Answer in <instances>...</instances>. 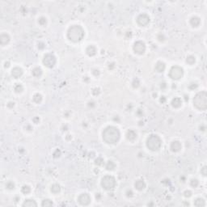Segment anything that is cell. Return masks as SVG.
Segmentation results:
<instances>
[{"label":"cell","instance_id":"6da1fadb","mask_svg":"<svg viewBox=\"0 0 207 207\" xmlns=\"http://www.w3.org/2000/svg\"><path fill=\"white\" fill-rule=\"evenodd\" d=\"M103 140L108 144H116L120 138V133L117 127L108 126L104 129L102 133Z\"/></svg>","mask_w":207,"mask_h":207},{"label":"cell","instance_id":"7a4b0ae2","mask_svg":"<svg viewBox=\"0 0 207 207\" xmlns=\"http://www.w3.org/2000/svg\"><path fill=\"white\" fill-rule=\"evenodd\" d=\"M85 33L80 25H72L67 31V38L72 42H79L83 39Z\"/></svg>","mask_w":207,"mask_h":207},{"label":"cell","instance_id":"3957f363","mask_svg":"<svg viewBox=\"0 0 207 207\" xmlns=\"http://www.w3.org/2000/svg\"><path fill=\"white\" fill-rule=\"evenodd\" d=\"M193 105L199 110L207 108V93L205 91L197 93L193 98Z\"/></svg>","mask_w":207,"mask_h":207},{"label":"cell","instance_id":"277c9868","mask_svg":"<svg viewBox=\"0 0 207 207\" xmlns=\"http://www.w3.org/2000/svg\"><path fill=\"white\" fill-rule=\"evenodd\" d=\"M147 147L151 151H159L162 147V140L157 134H151L147 139Z\"/></svg>","mask_w":207,"mask_h":207},{"label":"cell","instance_id":"5b68a950","mask_svg":"<svg viewBox=\"0 0 207 207\" xmlns=\"http://www.w3.org/2000/svg\"><path fill=\"white\" fill-rule=\"evenodd\" d=\"M116 185V180L113 176L110 175H107V176H104L101 180V186L103 187L105 190H111L115 188Z\"/></svg>","mask_w":207,"mask_h":207},{"label":"cell","instance_id":"8992f818","mask_svg":"<svg viewBox=\"0 0 207 207\" xmlns=\"http://www.w3.org/2000/svg\"><path fill=\"white\" fill-rule=\"evenodd\" d=\"M184 75V70L183 68L178 66H174L170 69L169 71V77L173 80H179Z\"/></svg>","mask_w":207,"mask_h":207},{"label":"cell","instance_id":"52a82bcc","mask_svg":"<svg viewBox=\"0 0 207 207\" xmlns=\"http://www.w3.org/2000/svg\"><path fill=\"white\" fill-rule=\"evenodd\" d=\"M43 64L48 68H53L57 62L56 57L53 53H47L44 56L43 58Z\"/></svg>","mask_w":207,"mask_h":207},{"label":"cell","instance_id":"ba28073f","mask_svg":"<svg viewBox=\"0 0 207 207\" xmlns=\"http://www.w3.org/2000/svg\"><path fill=\"white\" fill-rule=\"evenodd\" d=\"M151 21L150 16L146 13H142L137 17V23L141 27H145L148 25V24Z\"/></svg>","mask_w":207,"mask_h":207},{"label":"cell","instance_id":"9c48e42d","mask_svg":"<svg viewBox=\"0 0 207 207\" xmlns=\"http://www.w3.org/2000/svg\"><path fill=\"white\" fill-rule=\"evenodd\" d=\"M133 49H134V53H136L137 54H139V55L143 54L146 51L145 43L142 41V40H138V41H136L134 44Z\"/></svg>","mask_w":207,"mask_h":207},{"label":"cell","instance_id":"30bf717a","mask_svg":"<svg viewBox=\"0 0 207 207\" xmlns=\"http://www.w3.org/2000/svg\"><path fill=\"white\" fill-rule=\"evenodd\" d=\"M92 198H91L90 195L88 193H82L78 197V201L79 204H81L82 206H87L91 203Z\"/></svg>","mask_w":207,"mask_h":207},{"label":"cell","instance_id":"8fae6325","mask_svg":"<svg viewBox=\"0 0 207 207\" xmlns=\"http://www.w3.org/2000/svg\"><path fill=\"white\" fill-rule=\"evenodd\" d=\"M181 148H182L181 143L180 142H179V141H177V140H175L173 142H172L171 145H170V149H171V151L172 152H175V153L179 152L181 150Z\"/></svg>","mask_w":207,"mask_h":207},{"label":"cell","instance_id":"7c38bea8","mask_svg":"<svg viewBox=\"0 0 207 207\" xmlns=\"http://www.w3.org/2000/svg\"><path fill=\"white\" fill-rule=\"evenodd\" d=\"M10 40L11 37L7 33H2L1 36H0V44L3 45V46L7 45L9 41H10Z\"/></svg>","mask_w":207,"mask_h":207},{"label":"cell","instance_id":"4fadbf2b","mask_svg":"<svg viewBox=\"0 0 207 207\" xmlns=\"http://www.w3.org/2000/svg\"><path fill=\"white\" fill-rule=\"evenodd\" d=\"M22 74H23V70L20 67H15L11 70V75L15 79L20 78V77L22 76Z\"/></svg>","mask_w":207,"mask_h":207},{"label":"cell","instance_id":"5bb4252c","mask_svg":"<svg viewBox=\"0 0 207 207\" xmlns=\"http://www.w3.org/2000/svg\"><path fill=\"white\" fill-rule=\"evenodd\" d=\"M189 24L193 28H197L201 24V19L197 16H193L189 20Z\"/></svg>","mask_w":207,"mask_h":207},{"label":"cell","instance_id":"9a60e30c","mask_svg":"<svg viewBox=\"0 0 207 207\" xmlns=\"http://www.w3.org/2000/svg\"><path fill=\"white\" fill-rule=\"evenodd\" d=\"M96 52H97L96 48H95L94 45H89V46H87V49H86V53H87L89 57L95 56V54H96Z\"/></svg>","mask_w":207,"mask_h":207},{"label":"cell","instance_id":"2e32d148","mask_svg":"<svg viewBox=\"0 0 207 207\" xmlns=\"http://www.w3.org/2000/svg\"><path fill=\"white\" fill-rule=\"evenodd\" d=\"M134 187L136 189L142 191L146 188V183L143 180H138L135 181L134 183Z\"/></svg>","mask_w":207,"mask_h":207},{"label":"cell","instance_id":"e0dca14e","mask_svg":"<svg viewBox=\"0 0 207 207\" xmlns=\"http://www.w3.org/2000/svg\"><path fill=\"white\" fill-rule=\"evenodd\" d=\"M126 138L129 141H134L137 138V133L133 129H129L126 133Z\"/></svg>","mask_w":207,"mask_h":207},{"label":"cell","instance_id":"ac0fdd59","mask_svg":"<svg viewBox=\"0 0 207 207\" xmlns=\"http://www.w3.org/2000/svg\"><path fill=\"white\" fill-rule=\"evenodd\" d=\"M154 69L157 72L159 73H163L166 69V65L164 62H158L156 63L155 67H154Z\"/></svg>","mask_w":207,"mask_h":207},{"label":"cell","instance_id":"d6986e66","mask_svg":"<svg viewBox=\"0 0 207 207\" xmlns=\"http://www.w3.org/2000/svg\"><path fill=\"white\" fill-rule=\"evenodd\" d=\"M182 105V100L180 97H175L172 100V106L175 108H178Z\"/></svg>","mask_w":207,"mask_h":207},{"label":"cell","instance_id":"ffe728a7","mask_svg":"<svg viewBox=\"0 0 207 207\" xmlns=\"http://www.w3.org/2000/svg\"><path fill=\"white\" fill-rule=\"evenodd\" d=\"M23 206H26V207H33V206H36L37 204L36 202L33 199H27L24 201V202L22 205Z\"/></svg>","mask_w":207,"mask_h":207},{"label":"cell","instance_id":"44dd1931","mask_svg":"<svg viewBox=\"0 0 207 207\" xmlns=\"http://www.w3.org/2000/svg\"><path fill=\"white\" fill-rule=\"evenodd\" d=\"M32 74L36 78H39L42 75V70L40 67H35L32 70Z\"/></svg>","mask_w":207,"mask_h":207},{"label":"cell","instance_id":"7402d4cb","mask_svg":"<svg viewBox=\"0 0 207 207\" xmlns=\"http://www.w3.org/2000/svg\"><path fill=\"white\" fill-rule=\"evenodd\" d=\"M105 167H106V169L108 170V171H113V170L115 169V167H116V164H115V163L113 162V161L109 160V161L107 162L106 165H105Z\"/></svg>","mask_w":207,"mask_h":207},{"label":"cell","instance_id":"603a6c76","mask_svg":"<svg viewBox=\"0 0 207 207\" xmlns=\"http://www.w3.org/2000/svg\"><path fill=\"white\" fill-rule=\"evenodd\" d=\"M194 206H198V207L205 206H206V201H205V200L203 198H197L194 201Z\"/></svg>","mask_w":207,"mask_h":207},{"label":"cell","instance_id":"cb8c5ba5","mask_svg":"<svg viewBox=\"0 0 207 207\" xmlns=\"http://www.w3.org/2000/svg\"><path fill=\"white\" fill-rule=\"evenodd\" d=\"M33 100L36 104H40V102L42 101V95L39 94V93H36V94L33 95Z\"/></svg>","mask_w":207,"mask_h":207},{"label":"cell","instance_id":"d4e9b609","mask_svg":"<svg viewBox=\"0 0 207 207\" xmlns=\"http://www.w3.org/2000/svg\"><path fill=\"white\" fill-rule=\"evenodd\" d=\"M60 190H61V187L58 184H53V185L51 186V192L53 193H55V194L56 193H58L60 192Z\"/></svg>","mask_w":207,"mask_h":207},{"label":"cell","instance_id":"484cf974","mask_svg":"<svg viewBox=\"0 0 207 207\" xmlns=\"http://www.w3.org/2000/svg\"><path fill=\"white\" fill-rule=\"evenodd\" d=\"M186 62H187L188 65L192 66V65L194 64L195 62H196V58H195L194 56H193V55L188 56L187 58H186Z\"/></svg>","mask_w":207,"mask_h":207},{"label":"cell","instance_id":"4316f807","mask_svg":"<svg viewBox=\"0 0 207 207\" xmlns=\"http://www.w3.org/2000/svg\"><path fill=\"white\" fill-rule=\"evenodd\" d=\"M21 192L24 193V194H25V195L28 194V193H30V192H31V188H30V186H28V185H24V186H23V187L21 188Z\"/></svg>","mask_w":207,"mask_h":207},{"label":"cell","instance_id":"83f0119b","mask_svg":"<svg viewBox=\"0 0 207 207\" xmlns=\"http://www.w3.org/2000/svg\"><path fill=\"white\" fill-rule=\"evenodd\" d=\"M14 90L16 93H21L24 91V87L20 83H17L14 87Z\"/></svg>","mask_w":207,"mask_h":207},{"label":"cell","instance_id":"f1b7e54d","mask_svg":"<svg viewBox=\"0 0 207 207\" xmlns=\"http://www.w3.org/2000/svg\"><path fill=\"white\" fill-rule=\"evenodd\" d=\"M53 206V202H52L51 200L49 199H45L42 201L41 203V206Z\"/></svg>","mask_w":207,"mask_h":207},{"label":"cell","instance_id":"f546056e","mask_svg":"<svg viewBox=\"0 0 207 207\" xmlns=\"http://www.w3.org/2000/svg\"><path fill=\"white\" fill-rule=\"evenodd\" d=\"M38 24H40V26H45L47 24V19L44 16H41L40 18H39V20H38Z\"/></svg>","mask_w":207,"mask_h":207},{"label":"cell","instance_id":"4dcf8cb0","mask_svg":"<svg viewBox=\"0 0 207 207\" xmlns=\"http://www.w3.org/2000/svg\"><path fill=\"white\" fill-rule=\"evenodd\" d=\"M15 187V185L14 182H12V181H8V182H7V184H6V188H7V189H9V190H12V189H14Z\"/></svg>","mask_w":207,"mask_h":207},{"label":"cell","instance_id":"1f68e13d","mask_svg":"<svg viewBox=\"0 0 207 207\" xmlns=\"http://www.w3.org/2000/svg\"><path fill=\"white\" fill-rule=\"evenodd\" d=\"M104 160L102 157H98L96 160H95V164L97 166H103L104 165Z\"/></svg>","mask_w":207,"mask_h":207},{"label":"cell","instance_id":"d6a6232c","mask_svg":"<svg viewBox=\"0 0 207 207\" xmlns=\"http://www.w3.org/2000/svg\"><path fill=\"white\" fill-rule=\"evenodd\" d=\"M199 185V181L197 179H192L190 180V185L192 186L193 188H197Z\"/></svg>","mask_w":207,"mask_h":207},{"label":"cell","instance_id":"836d02e7","mask_svg":"<svg viewBox=\"0 0 207 207\" xmlns=\"http://www.w3.org/2000/svg\"><path fill=\"white\" fill-rule=\"evenodd\" d=\"M132 86L134 88H138L140 86V81L138 79H134V81L132 82Z\"/></svg>","mask_w":207,"mask_h":207},{"label":"cell","instance_id":"e575fe53","mask_svg":"<svg viewBox=\"0 0 207 207\" xmlns=\"http://www.w3.org/2000/svg\"><path fill=\"white\" fill-rule=\"evenodd\" d=\"M197 87H198V85L196 83H191L189 85H188V88H189L190 90H195L197 89Z\"/></svg>","mask_w":207,"mask_h":207},{"label":"cell","instance_id":"d590c367","mask_svg":"<svg viewBox=\"0 0 207 207\" xmlns=\"http://www.w3.org/2000/svg\"><path fill=\"white\" fill-rule=\"evenodd\" d=\"M53 155L54 158H58V157H60V155H61V151H60V150H58V149H57L56 151L53 152Z\"/></svg>","mask_w":207,"mask_h":207},{"label":"cell","instance_id":"8d00e7d4","mask_svg":"<svg viewBox=\"0 0 207 207\" xmlns=\"http://www.w3.org/2000/svg\"><path fill=\"white\" fill-rule=\"evenodd\" d=\"M157 38H158V40H160V41H164V40H165V36H164V35H163V34H162V33H160V34H159L158 35V36H157Z\"/></svg>","mask_w":207,"mask_h":207},{"label":"cell","instance_id":"74e56055","mask_svg":"<svg viewBox=\"0 0 207 207\" xmlns=\"http://www.w3.org/2000/svg\"><path fill=\"white\" fill-rule=\"evenodd\" d=\"M184 196L185 197H190L192 196V192H191L190 190H186L184 192Z\"/></svg>","mask_w":207,"mask_h":207},{"label":"cell","instance_id":"f35d334b","mask_svg":"<svg viewBox=\"0 0 207 207\" xmlns=\"http://www.w3.org/2000/svg\"><path fill=\"white\" fill-rule=\"evenodd\" d=\"M206 170H207V168H206V166H204L203 167L201 168V173L204 176H206V174H207V172H206Z\"/></svg>","mask_w":207,"mask_h":207},{"label":"cell","instance_id":"ab89813d","mask_svg":"<svg viewBox=\"0 0 207 207\" xmlns=\"http://www.w3.org/2000/svg\"><path fill=\"white\" fill-rule=\"evenodd\" d=\"M92 94L94 95H99L100 94V89L99 88H97V87H95V88H94V89L92 90Z\"/></svg>","mask_w":207,"mask_h":207},{"label":"cell","instance_id":"60d3db41","mask_svg":"<svg viewBox=\"0 0 207 207\" xmlns=\"http://www.w3.org/2000/svg\"><path fill=\"white\" fill-rule=\"evenodd\" d=\"M45 48V43H43V42H39L38 43V49H44Z\"/></svg>","mask_w":207,"mask_h":207},{"label":"cell","instance_id":"b9f144b4","mask_svg":"<svg viewBox=\"0 0 207 207\" xmlns=\"http://www.w3.org/2000/svg\"><path fill=\"white\" fill-rule=\"evenodd\" d=\"M126 196L128 197H131L132 196H133L134 193H133V191H132L131 189H128V190L126 191Z\"/></svg>","mask_w":207,"mask_h":207},{"label":"cell","instance_id":"7bdbcfd3","mask_svg":"<svg viewBox=\"0 0 207 207\" xmlns=\"http://www.w3.org/2000/svg\"><path fill=\"white\" fill-rule=\"evenodd\" d=\"M136 114H137L138 117H142V116H143V112H142V109H138V110H137V112H136Z\"/></svg>","mask_w":207,"mask_h":207},{"label":"cell","instance_id":"ee69618b","mask_svg":"<svg viewBox=\"0 0 207 207\" xmlns=\"http://www.w3.org/2000/svg\"><path fill=\"white\" fill-rule=\"evenodd\" d=\"M92 74H94V75H95V77L99 76V75H100V70H97V69H95V70H93V71H92Z\"/></svg>","mask_w":207,"mask_h":207},{"label":"cell","instance_id":"f6af8a7d","mask_svg":"<svg viewBox=\"0 0 207 207\" xmlns=\"http://www.w3.org/2000/svg\"><path fill=\"white\" fill-rule=\"evenodd\" d=\"M14 106H15L14 102H9V103L7 104V107H8V108H12Z\"/></svg>","mask_w":207,"mask_h":207},{"label":"cell","instance_id":"bcb514c9","mask_svg":"<svg viewBox=\"0 0 207 207\" xmlns=\"http://www.w3.org/2000/svg\"><path fill=\"white\" fill-rule=\"evenodd\" d=\"M33 121H34V123H35V124H38V123H39V121H40V118L39 117H34L33 118Z\"/></svg>","mask_w":207,"mask_h":207},{"label":"cell","instance_id":"7dc6e473","mask_svg":"<svg viewBox=\"0 0 207 207\" xmlns=\"http://www.w3.org/2000/svg\"><path fill=\"white\" fill-rule=\"evenodd\" d=\"M160 103H162V104L165 103V102H166V98H165V96H161V98H160Z\"/></svg>","mask_w":207,"mask_h":207},{"label":"cell","instance_id":"c3c4849f","mask_svg":"<svg viewBox=\"0 0 207 207\" xmlns=\"http://www.w3.org/2000/svg\"><path fill=\"white\" fill-rule=\"evenodd\" d=\"M200 130H201V131H205L206 130V126H205V125H201V126H200Z\"/></svg>","mask_w":207,"mask_h":207},{"label":"cell","instance_id":"681fc988","mask_svg":"<svg viewBox=\"0 0 207 207\" xmlns=\"http://www.w3.org/2000/svg\"><path fill=\"white\" fill-rule=\"evenodd\" d=\"M167 87V85H166V83H161V85H160V88L161 89H164V88Z\"/></svg>","mask_w":207,"mask_h":207},{"label":"cell","instance_id":"f907efd6","mask_svg":"<svg viewBox=\"0 0 207 207\" xmlns=\"http://www.w3.org/2000/svg\"><path fill=\"white\" fill-rule=\"evenodd\" d=\"M26 129H27V130H28V131H30V130L33 129V127H32L31 126H29V125H28L27 127H26Z\"/></svg>","mask_w":207,"mask_h":207},{"label":"cell","instance_id":"816d5d0a","mask_svg":"<svg viewBox=\"0 0 207 207\" xmlns=\"http://www.w3.org/2000/svg\"><path fill=\"white\" fill-rule=\"evenodd\" d=\"M4 67H5L6 68L9 67H10V62H5V66H4Z\"/></svg>","mask_w":207,"mask_h":207},{"label":"cell","instance_id":"f5cc1de1","mask_svg":"<svg viewBox=\"0 0 207 207\" xmlns=\"http://www.w3.org/2000/svg\"><path fill=\"white\" fill-rule=\"evenodd\" d=\"M117 120V121H118V122L120 121L119 117H118V116H115V117H114V120Z\"/></svg>","mask_w":207,"mask_h":207},{"label":"cell","instance_id":"db71d44e","mask_svg":"<svg viewBox=\"0 0 207 207\" xmlns=\"http://www.w3.org/2000/svg\"><path fill=\"white\" fill-rule=\"evenodd\" d=\"M20 198L19 197H15V199H14V200H15V202H17L18 201H20Z\"/></svg>","mask_w":207,"mask_h":207},{"label":"cell","instance_id":"11a10c76","mask_svg":"<svg viewBox=\"0 0 207 207\" xmlns=\"http://www.w3.org/2000/svg\"><path fill=\"white\" fill-rule=\"evenodd\" d=\"M185 101H188V95H185Z\"/></svg>","mask_w":207,"mask_h":207}]
</instances>
